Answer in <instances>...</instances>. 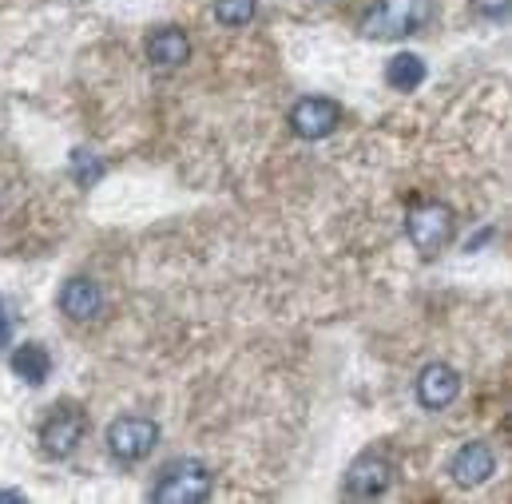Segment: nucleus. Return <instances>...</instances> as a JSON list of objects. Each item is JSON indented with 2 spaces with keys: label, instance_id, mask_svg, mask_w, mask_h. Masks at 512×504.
I'll list each match as a JSON object with an SVG mask.
<instances>
[{
  "label": "nucleus",
  "instance_id": "nucleus-1",
  "mask_svg": "<svg viewBox=\"0 0 512 504\" xmlns=\"http://www.w3.org/2000/svg\"><path fill=\"white\" fill-rule=\"evenodd\" d=\"M433 20V0H374L362 16L366 40H405Z\"/></svg>",
  "mask_w": 512,
  "mask_h": 504
},
{
  "label": "nucleus",
  "instance_id": "nucleus-2",
  "mask_svg": "<svg viewBox=\"0 0 512 504\" xmlns=\"http://www.w3.org/2000/svg\"><path fill=\"white\" fill-rule=\"evenodd\" d=\"M211 489H215L211 469H207L203 461L183 457V461H171V465L159 473V481L151 485V501L199 504V501H207V497H211Z\"/></svg>",
  "mask_w": 512,
  "mask_h": 504
},
{
  "label": "nucleus",
  "instance_id": "nucleus-3",
  "mask_svg": "<svg viewBox=\"0 0 512 504\" xmlns=\"http://www.w3.org/2000/svg\"><path fill=\"white\" fill-rule=\"evenodd\" d=\"M405 235L413 243V251L421 258H437L453 239V211L437 199H425L417 207H409L405 215Z\"/></svg>",
  "mask_w": 512,
  "mask_h": 504
},
{
  "label": "nucleus",
  "instance_id": "nucleus-4",
  "mask_svg": "<svg viewBox=\"0 0 512 504\" xmlns=\"http://www.w3.org/2000/svg\"><path fill=\"white\" fill-rule=\"evenodd\" d=\"M155 445H159V425H155L151 417L131 413V417H116V421L108 425V453H112V461H120V465H139V461H147V457L155 453Z\"/></svg>",
  "mask_w": 512,
  "mask_h": 504
},
{
  "label": "nucleus",
  "instance_id": "nucleus-5",
  "mask_svg": "<svg viewBox=\"0 0 512 504\" xmlns=\"http://www.w3.org/2000/svg\"><path fill=\"white\" fill-rule=\"evenodd\" d=\"M84 429H88V421H84V413L76 405H56L40 425V449L48 457H56V461L72 457L80 449V441H84Z\"/></svg>",
  "mask_w": 512,
  "mask_h": 504
},
{
  "label": "nucleus",
  "instance_id": "nucleus-6",
  "mask_svg": "<svg viewBox=\"0 0 512 504\" xmlns=\"http://www.w3.org/2000/svg\"><path fill=\"white\" fill-rule=\"evenodd\" d=\"M342 124V108L330 96H302L290 108V131L298 139H326Z\"/></svg>",
  "mask_w": 512,
  "mask_h": 504
},
{
  "label": "nucleus",
  "instance_id": "nucleus-7",
  "mask_svg": "<svg viewBox=\"0 0 512 504\" xmlns=\"http://www.w3.org/2000/svg\"><path fill=\"white\" fill-rule=\"evenodd\" d=\"M393 485V465L382 453H362L350 469H346V493L350 497H382L385 489Z\"/></svg>",
  "mask_w": 512,
  "mask_h": 504
},
{
  "label": "nucleus",
  "instance_id": "nucleus-8",
  "mask_svg": "<svg viewBox=\"0 0 512 504\" xmlns=\"http://www.w3.org/2000/svg\"><path fill=\"white\" fill-rule=\"evenodd\" d=\"M457 393H461V374L453 366H445V362H429L417 374V401L425 409H433V413L437 409H449L457 401Z\"/></svg>",
  "mask_w": 512,
  "mask_h": 504
},
{
  "label": "nucleus",
  "instance_id": "nucleus-9",
  "mask_svg": "<svg viewBox=\"0 0 512 504\" xmlns=\"http://www.w3.org/2000/svg\"><path fill=\"white\" fill-rule=\"evenodd\" d=\"M493 473H497V457H493V449H489L485 441L461 445L457 457L449 461V477H453L461 489H477V485H485Z\"/></svg>",
  "mask_w": 512,
  "mask_h": 504
},
{
  "label": "nucleus",
  "instance_id": "nucleus-10",
  "mask_svg": "<svg viewBox=\"0 0 512 504\" xmlns=\"http://www.w3.org/2000/svg\"><path fill=\"white\" fill-rule=\"evenodd\" d=\"M60 310H64L72 322H92V318L104 310V290H100V282H96V278H84V274L68 278V282L60 286Z\"/></svg>",
  "mask_w": 512,
  "mask_h": 504
},
{
  "label": "nucleus",
  "instance_id": "nucleus-11",
  "mask_svg": "<svg viewBox=\"0 0 512 504\" xmlns=\"http://www.w3.org/2000/svg\"><path fill=\"white\" fill-rule=\"evenodd\" d=\"M147 60L155 68H179V64H187L191 60V36L183 28H175V24L151 32L147 36Z\"/></svg>",
  "mask_w": 512,
  "mask_h": 504
},
{
  "label": "nucleus",
  "instance_id": "nucleus-12",
  "mask_svg": "<svg viewBox=\"0 0 512 504\" xmlns=\"http://www.w3.org/2000/svg\"><path fill=\"white\" fill-rule=\"evenodd\" d=\"M12 374H16L20 381H28V385H44L48 374H52V358H48V350L36 346V342L16 346V350H12Z\"/></svg>",
  "mask_w": 512,
  "mask_h": 504
},
{
  "label": "nucleus",
  "instance_id": "nucleus-13",
  "mask_svg": "<svg viewBox=\"0 0 512 504\" xmlns=\"http://www.w3.org/2000/svg\"><path fill=\"white\" fill-rule=\"evenodd\" d=\"M385 84L393 92H413L425 84V60L413 56V52H397L389 64H385Z\"/></svg>",
  "mask_w": 512,
  "mask_h": 504
},
{
  "label": "nucleus",
  "instance_id": "nucleus-14",
  "mask_svg": "<svg viewBox=\"0 0 512 504\" xmlns=\"http://www.w3.org/2000/svg\"><path fill=\"white\" fill-rule=\"evenodd\" d=\"M255 8H258V0H215V16H219V24H227V28L251 24V20H255Z\"/></svg>",
  "mask_w": 512,
  "mask_h": 504
},
{
  "label": "nucleus",
  "instance_id": "nucleus-15",
  "mask_svg": "<svg viewBox=\"0 0 512 504\" xmlns=\"http://www.w3.org/2000/svg\"><path fill=\"white\" fill-rule=\"evenodd\" d=\"M100 175H104V159H100V155H92V151H72V179H76L80 187H92Z\"/></svg>",
  "mask_w": 512,
  "mask_h": 504
},
{
  "label": "nucleus",
  "instance_id": "nucleus-16",
  "mask_svg": "<svg viewBox=\"0 0 512 504\" xmlns=\"http://www.w3.org/2000/svg\"><path fill=\"white\" fill-rule=\"evenodd\" d=\"M473 12L485 20H505L509 16V0H473Z\"/></svg>",
  "mask_w": 512,
  "mask_h": 504
},
{
  "label": "nucleus",
  "instance_id": "nucleus-17",
  "mask_svg": "<svg viewBox=\"0 0 512 504\" xmlns=\"http://www.w3.org/2000/svg\"><path fill=\"white\" fill-rule=\"evenodd\" d=\"M0 501H24V493H16V489H4V493H0Z\"/></svg>",
  "mask_w": 512,
  "mask_h": 504
},
{
  "label": "nucleus",
  "instance_id": "nucleus-18",
  "mask_svg": "<svg viewBox=\"0 0 512 504\" xmlns=\"http://www.w3.org/2000/svg\"><path fill=\"white\" fill-rule=\"evenodd\" d=\"M8 342V322H4V310H0V346Z\"/></svg>",
  "mask_w": 512,
  "mask_h": 504
}]
</instances>
